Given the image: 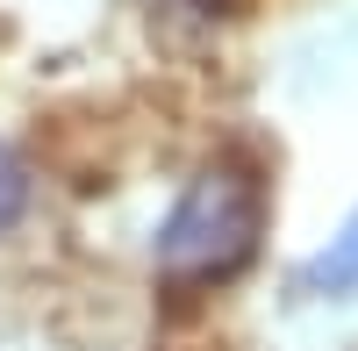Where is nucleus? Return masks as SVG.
<instances>
[{"instance_id": "3", "label": "nucleus", "mask_w": 358, "mask_h": 351, "mask_svg": "<svg viewBox=\"0 0 358 351\" xmlns=\"http://www.w3.org/2000/svg\"><path fill=\"white\" fill-rule=\"evenodd\" d=\"M29 201H36V165H29L15 143L0 136V237L29 215Z\"/></svg>"}, {"instance_id": "1", "label": "nucleus", "mask_w": 358, "mask_h": 351, "mask_svg": "<svg viewBox=\"0 0 358 351\" xmlns=\"http://www.w3.org/2000/svg\"><path fill=\"white\" fill-rule=\"evenodd\" d=\"M265 244V180L251 158H208L151 237V273L172 294L229 287Z\"/></svg>"}, {"instance_id": "2", "label": "nucleus", "mask_w": 358, "mask_h": 351, "mask_svg": "<svg viewBox=\"0 0 358 351\" xmlns=\"http://www.w3.org/2000/svg\"><path fill=\"white\" fill-rule=\"evenodd\" d=\"M301 287H308V294H322V301L358 294V215H351L337 237H330V244H322L308 266H301Z\"/></svg>"}]
</instances>
